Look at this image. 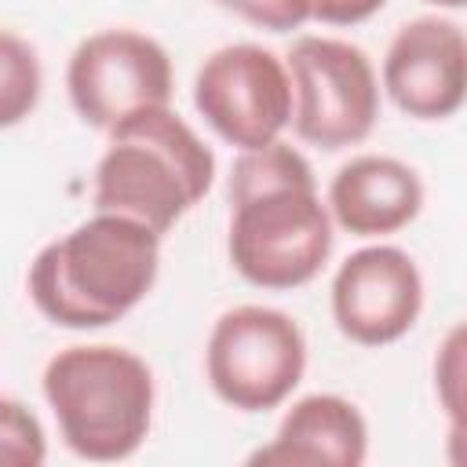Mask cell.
Returning <instances> with one entry per match:
<instances>
[{"label": "cell", "mask_w": 467, "mask_h": 467, "mask_svg": "<svg viewBox=\"0 0 467 467\" xmlns=\"http://www.w3.org/2000/svg\"><path fill=\"white\" fill-rule=\"evenodd\" d=\"M230 263L259 288H299L332 252V219L314 171L288 142L244 150L230 171Z\"/></svg>", "instance_id": "cell-1"}, {"label": "cell", "mask_w": 467, "mask_h": 467, "mask_svg": "<svg viewBox=\"0 0 467 467\" xmlns=\"http://www.w3.org/2000/svg\"><path fill=\"white\" fill-rule=\"evenodd\" d=\"M161 234L117 212H95L36 252L29 299L62 328H102L120 321L157 281Z\"/></svg>", "instance_id": "cell-2"}, {"label": "cell", "mask_w": 467, "mask_h": 467, "mask_svg": "<svg viewBox=\"0 0 467 467\" xmlns=\"http://www.w3.org/2000/svg\"><path fill=\"white\" fill-rule=\"evenodd\" d=\"M215 179V153L168 106L139 109L109 128V146L95 168V212H117L171 230Z\"/></svg>", "instance_id": "cell-3"}, {"label": "cell", "mask_w": 467, "mask_h": 467, "mask_svg": "<svg viewBox=\"0 0 467 467\" xmlns=\"http://www.w3.org/2000/svg\"><path fill=\"white\" fill-rule=\"evenodd\" d=\"M44 398L77 456L113 463L131 456L150 431L153 372L124 347H66L44 368Z\"/></svg>", "instance_id": "cell-4"}, {"label": "cell", "mask_w": 467, "mask_h": 467, "mask_svg": "<svg viewBox=\"0 0 467 467\" xmlns=\"http://www.w3.org/2000/svg\"><path fill=\"white\" fill-rule=\"evenodd\" d=\"M306 368V339L299 325L270 306H234L208 336V383L241 409H277Z\"/></svg>", "instance_id": "cell-5"}, {"label": "cell", "mask_w": 467, "mask_h": 467, "mask_svg": "<svg viewBox=\"0 0 467 467\" xmlns=\"http://www.w3.org/2000/svg\"><path fill=\"white\" fill-rule=\"evenodd\" d=\"M296 91V135L321 150H343L368 139L379 117V88L368 55L332 36H299L288 47Z\"/></svg>", "instance_id": "cell-6"}, {"label": "cell", "mask_w": 467, "mask_h": 467, "mask_svg": "<svg viewBox=\"0 0 467 467\" xmlns=\"http://www.w3.org/2000/svg\"><path fill=\"white\" fill-rule=\"evenodd\" d=\"M292 77L285 62L259 44H230L212 51L193 80L197 113L241 150L277 142L292 120Z\"/></svg>", "instance_id": "cell-7"}, {"label": "cell", "mask_w": 467, "mask_h": 467, "mask_svg": "<svg viewBox=\"0 0 467 467\" xmlns=\"http://www.w3.org/2000/svg\"><path fill=\"white\" fill-rule=\"evenodd\" d=\"M66 88L73 109L91 128H117L124 117L171 102L168 51L135 29H102L69 58Z\"/></svg>", "instance_id": "cell-8"}, {"label": "cell", "mask_w": 467, "mask_h": 467, "mask_svg": "<svg viewBox=\"0 0 467 467\" xmlns=\"http://www.w3.org/2000/svg\"><path fill=\"white\" fill-rule=\"evenodd\" d=\"M423 306V277L409 252L372 244L347 255L332 277V317L361 347L401 339Z\"/></svg>", "instance_id": "cell-9"}, {"label": "cell", "mask_w": 467, "mask_h": 467, "mask_svg": "<svg viewBox=\"0 0 467 467\" xmlns=\"http://www.w3.org/2000/svg\"><path fill=\"white\" fill-rule=\"evenodd\" d=\"M383 88L416 120L452 117L467 102V33L438 15L405 22L387 47Z\"/></svg>", "instance_id": "cell-10"}, {"label": "cell", "mask_w": 467, "mask_h": 467, "mask_svg": "<svg viewBox=\"0 0 467 467\" xmlns=\"http://www.w3.org/2000/svg\"><path fill=\"white\" fill-rule=\"evenodd\" d=\"M332 219L354 237H383L409 226L423 208L420 175L379 153L347 161L328 186Z\"/></svg>", "instance_id": "cell-11"}, {"label": "cell", "mask_w": 467, "mask_h": 467, "mask_svg": "<svg viewBox=\"0 0 467 467\" xmlns=\"http://www.w3.org/2000/svg\"><path fill=\"white\" fill-rule=\"evenodd\" d=\"M368 452V427L339 394H310L299 398L274 441L259 452H252V463H336V467H358Z\"/></svg>", "instance_id": "cell-12"}, {"label": "cell", "mask_w": 467, "mask_h": 467, "mask_svg": "<svg viewBox=\"0 0 467 467\" xmlns=\"http://www.w3.org/2000/svg\"><path fill=\"white\" fill-rule=\"evenodd\" d=\"M438 401L449 416V427L467 431V321L452 325L434 358Z\"/></svg>", "instance_id": "cell-13"}, {"label": "cell", "mask_w": 467, "mask_h": 467, "mask_svg": "<svg viewBox=\"0 0 467 467\" xmlns=\"http://www.w3.org/2000/svg\"><path fill=\"white\" fill-rule=\"evenodd\" d=\"M0 58H4V124L22 120L26 109L36 106L40 95V66L33 47H26L15 33H4L0 40Z\"/></svg>", "instance_id": "cell-14"}, {"label": "cell", "mask_w": 467, "mask_h": 467, "mask_svg": "<svg viewBox=\"0 0 467 467\" xmlns=\"http://www.w3.org/2000/svg\"><path fill=\"white\" fill-rule=\"evenodd\" d=\"M0 452L7 463L36 467L44 460V431L29 409H22L15 398L0 401Z\"/></svg>", "instance_id": "cell-15"}, {"label": "cell", "mask_w": 467, "mask_h": 467, "mask_svg": "<svg viewBox=\"0 0 467 467\" xmlns=\"http://www.w3.org/2000/svg\"><path fill=\"white\" fill-rule=\"evenodd\" d=\"M215 4L270 33H288L299 29L306 18H314V0H215Z\"/></svg>", "instance_id": "cell-16"}, {"label": "cell", "mask_w": 467, "mask_h": 467, "mask_svg": "<svg viewBox=\"0 0 467 467\" xmlns=\"http://www.w3.org/2000/svg\"><path fill=\"white\" fill-rule=\"evenodd\" d=\"M387 0H314V18L328 26H354L372 18Z\"/></svg>", "instance_id": "cell-17"}, {"label": "cell", "mask_w": 467, "mask_h": 467, "mask_svg": "<svg viewBox=\"0 0 467 467\" xmlns=\"http://www.w3.org/2000/svg\"><path fill=\"white\" fill-rule=\"evenodd\" d=\"M445 452H449V460H452L456 467H467V431L449 427V445H445Z\"/></svg>", "instance_id": "cell-18"}, {"label": "cell", "mask_w": 467, "mask_h": 467, "mask_svg": "<svg viewBox=\"0 0 467 467\" xmlns=\"http://www.w3.org/2000/svg\"><path fill=\"white\" fill-rule=\"evenodd\" d=\"M431 4H438V7H467V0H431Z\"/></svg>", "instance_id": "cell-19"}]
</instances>
